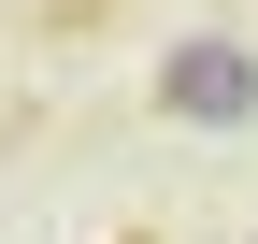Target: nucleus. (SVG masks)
<instances>
[{"mask_svg": "<svg viewBox=\"0 0 258 244\" xmlns=\"http://www.w3.org/2000/svg\"><path fill=\"white\" fill-rule=\"evenodd\" d=\"M158 115H172V130H244L258 115V57L230 29H186V43L158 57Z\"/></svg>", "mask_w": 258, "mask_h": 244, "instance_id": "nucleus-1", "label": "nucleus"}]
</instances>
